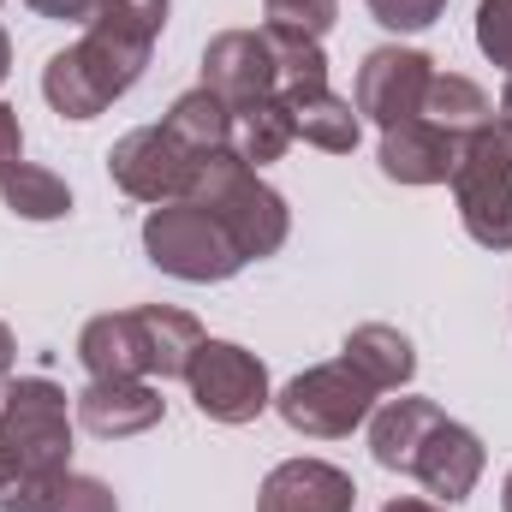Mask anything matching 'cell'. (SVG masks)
Wrapping results in <instances>:
<instances>
[{"label": "cell", "instance_id": "6da1fadb", "mask_svg": "<svg viewBox=\"0 0 512 512\" xmlns=\"http://www.w3.org/2000/svg\"><path fill=\"white\" fill-rule=\"evenodd\" d=\"M149 54H155V48L84 24V36H78L72 48L48 54V66H42V102H48L60 120H78V126H84V120L108 114L131 84L149 72Z\"/></svg>", "mask_w": 512, "mask_h": 512}, {"label": "cell", "instance_id": "7a4b0ae2", "mask_svg": "<svg viewBox=\"0 0 512 512\" xmlns=\"http://www.w3.org/2000/svg\"><path fill=\"white\" fill-rule=\"evenodd\" d=\"M185 197L203 203V209L227 227V239L239 245L245 262L274 256L280 245H286V233H292V209H286V197L256 173L251 161H239L233 149L203 155L197 173H191V191H185Z\"/></svg>", "mask_w": 512, "mask_h": 512}, {"label": "cell", "instance_id": "3957f363", "mask_svg": "<svg viewBox=\"0 0 512 512\" xmlns=\"http://www.w3.org/2000/svg\"><path fill=\"white\" fill-rule=\"evenodd\" d=\"M453 203L465 233L483 251H512V120H489L459 143V167H453Z\"/></svg>", "mask_w": 512, "mask_h": 512}, {"label": "cell", "instance_id": "277c9868", "mask_svg": "<svg viewBox=\"0 0 512 512\" xmlns=\"http://www.w3.org/2000/svg\"><path fill=\"white\" fill-rule=\"evenodd\" d=\"M143 256H149L161 274L185 280V286H221V280H233V274L245 268V256L227 239V227H221L203 203H191V197L155 203V209L143 215Z\"/></svg>", "mask_w": 512, "mask_h": 512}, {"label": "cell", "instance_id": "5b68a950", "mask_svg": "<svg viewBox=\"0 0 512 512\" xmlns=\"http://www.w3.org/2000/svg\"><path fill=\"white\" fill-rule=\"evenodd\" d=\"M0 453L18 471H72V405L48 376L0 387Z\"/></svg>", "mask_w": 512, "mask_h": 512}, {"label": "cell", "instance_id": "8992f818", "mask_svg": "<svg viewBox=\"0 0 512 512\" xmlns=\"http://www.w3.org/2000/svg\"><path fill=\"white\" fill-rule=\"evenodd\" d=\"M376 399H382L376 387L364 382V376H352V370L334 358V364L298 370L292 382L274 393V411H280V423H286L292 435H304V441H340V435H352V429L370 423Z\"/></svg>", "mask_w": 512, "mask_h": 512}, {"label": "cell", "instance_id": "52a82bcc", "mask_svg": "<svg viewBox=\"0 0 512 512\" xmlns=\"http://www.w3.org/2000/svg\"><path fill=\"white\" fill-rule=\"evenodd\" d=\"M185 387H191V405L209 417V423H256L268 405H274V387H268V364L245 352L239 340H203L191 370H185Z\"/></svg>", "mask_w": 512, "mask_h": 512}, {"label": "cell", "instance_id": "ba28073f", "mask_svg": "<svg viewBox=\"0 0 512 512\" xmlns=\"http://www.w3.org/2000/svg\"><path fill=\"white\" fill-rule=\"evenodd\" d=\"M429 84H435V60H429L423 48L387 42V48H370V54H364L352 102H358L364 120H376V126L387 131V126H405V120H423Z\"/></svg>", "mask_w": 512, "mask_h": 512}, {"label": "cell", "instance_id": "9c48e42d", "mask_svg": "<svg viewBox=\"0 0 512 512\" xmlns=\"http://www.w3.org/2000/svg\"><path fill=\"white\" fill-rule=\"evenodd\" d=\"M191 173H197V155H185L161 126H137L126 131L114 149H108V179L137 197V203H179L191 191Z\"/></svg>", "mask_w": 512, "mask_h": 512}, {"label": "cell", "instance_id": "30bf717a", "mask_svg": "<svg viewBox=\"0 0 512 512\" xmlns=\"http://www.w3.org/2000/svg\"><path fill=\"white\" fill-rule=\"evenodd\" d=\"M203 90H215L233 114L280 96L268 36L262 30H221V36H209V48H203Z\"/></svg>", "mask_w": 512, "mask_h": 512}, {"label": "cell", "instance_id": "8fae6325", "mask_svg": "<svg viewBox=\"0 0 512 512\" xmlns=\"http://www.w3.org/2000/svg\"><path fill=\"white\" fill-rule=\"evenodd\" d=\"M483 465H489L483 435H477V429H465V423H453V417H441V423L429 429V441H423V453H417L411 477H417V483H423V495H435L441 507H459V501H471V495H477Z\"/></svg>", "mask_w": 512, "mask_h": 512}, {"label": "cell", "instance_id": "7c38bea8", "mask_svg": "<svg viewBox=\"0 0 512 512\" xmlns=\"http://www.w3.org/2000/svg\"><path fill=\"white\" fill-rule=\"evenodd\" d=\"M352 507H358V483H352V471H340L328 459H286L256 489V512H352Z\"/></svg>", "mask_w": 512, "mask_h": 512}, {"label": "cell", "instance_id": "4fadbf2b", "mask_svg": "<svg viewBox=\"0 0 512 512\" xmlns=\"http://www.w3.org/2000/svg\"><path fill=\"white\" fill-rule=\"evenodd\" d=\"M78 364L90 382H149V328L143 310H102L78 334Z\"/></svg>", "mask_w": 512, "mask_h": 512}, {"label": "cell", "instance_id": "5bb4252c", "mask_svg": "<svg viewBox=\"0 0 512 512\" xmlns=\"http://www.w3.org/2000/svg\"><path fill=\"white\" fill-rule=\"evenodd\" d=\"M72 417L96 441H131V435H149L167 417V399H161L155 382H90L72 399Z\"/></svg>", "mask_w": 512, "mask_h": 512}, {"label": "cell", "instance_id": "9a60e30c", "mask_svg": "<svg viewBox=\"0 0 512 512\" xmlns=\"http://www.w3.org/2000/svg\"><path fill=\"white\" fill-rule=\"evenodd\" d=\"M376 161H382V173L393 185H447L453 167H459V137L435 131L429 120H405V126L382 131Z\"/></svg>", "mask_w": 512, "mask_h": 512}, {"label": "cell", "instance_id": "2e32d148", "mask_svg": "<svg viewBox=\"0 0 512 512\" xmlns=\"http://www.w3.org/2000/svg\"><path fill=\"white\" fill-rule=\"evenodd\" d=\"M441 417H447V411H441L435 399H417V393L382 399V405L370 411V453H376V465L411 477V465H417V453H423V441H429V429H435Z\"/></svg>", "mask_w": 512, "mask_h": 512}, {"label": "cell", "instance_id": "e0dca14e", "mask_svg": "<svg viewBox=\"0 0 512 512\" xmlns=\"http://www.w3.org/2000/svg\"><path fill=\"white\" fill-rule=\"evenodd\" d=\"M340 364L352 376H364L376 393H399L417 376V352H411V340L393 322H358L346 334V346H340Z\"/></svg>", "mask_w": 512, "mask_h": 512}, {"label": "cell", "instance_id": "ac0fdd59", "mask_svg": "<svg viewBox=\"0 0 512 512\" xmlns=\"http://www.w3.org/2000/svg\"><path fill=\"white\" fill-rule=\"evenodd\" d=\"M292 108V131L310 143V149H328V155H352L358 137H364V114L352 96H334L328 84L322 90H298V96H280Z\"/></svg>", "mask_w": 512, "mask_h": 512}, {"label": "cell", "instance_id": "d6986e66", "mask_svg": "<svg viewBox=\"0 0 512 512\" xmlns=\"http://www.w3.org/2000/svg\"><path fill=\"white\" fill-rule=\"evenodd\" d=\"M161 131L185 149V155H215V149H233V108L215 96V90H185V96H173V108L161 114Z\"/></svg>", "mask_w": 512, "mask_h": 512}, {"label": "cell", "instance_id": "ffe728a7", "mask_svg": "<svg viewBox=\"0 0 512 512\" xmlns=\"http://www.w3.org/2000/svg\"><path fill=\"white\" fill-rule=\"evenodd\" d=\"M137 310H143V328H149V382H173V376L185 382V370H191V358L209 334L197 328L191 310H173V304H137Z\"/></svg>", "mask_w": 512, "mask_h": 512}, {"label": "cell", "instance_id": "44dd1931", "mask_svg": "<svg viewBox=\"0 0 512 512\" xmlns=\"http://www.w3.org/2000/svg\"><path fill=\"white\" fill-rule=\"evenodd\" d=\"M423 120L435 131H447V137H471V131H483L495 120V102L483 96V84L477 78H465V72H441L435 66V84H429V96H423Z\"/></svg>", "mask_w": 512, "mask_h": 512}, {"label": "cell", "instance_id": "7402d4cb", "mask_svg": "<svg viewBox=\"0 0 512 512\" xmlns=\"http://www.w3.org/2000/svg\"><path fill=\"white\" fill-rule=\"evenodd\" d=\"M0 203H6L18 221H66V215H72V185H66L54 167L18 161V167L0 173Z\"/></svg>", "mask_w": 512, "mask_h": 512}, {"label": "cell", "instance_id": "603a6c76", "mask_svg": "<svg viewBox=\"0 0 512 512\" xmlns=\"http://www.w3.org/2000/svg\"><path fill=\"white\" fill-rule=\"evenodd\" d=\"M292 143H298V131H292V108L280 96H268V102H256L245 114H233V155L251 161V167L280 161Z\"/></svg>", "mask_w": 512, "mask_h": 512}, {"label": "cell", "instance_id": "cb8c5ba5", "mask_svg": "<svg viewBox=\"0 0 512 512\" xmlns=\"http://www.w3.org/2000/svg\"><path fill=\"white\" fill-rule=\"evenodd\" d=\"M268 36V54H274V84L280 96H298V90H322L328 84V54L316 36L304 30H280V24H262Z\"/></svg>", "mask_w": 512, "mask_h": 512}, {"label": "cell", "instance_id": "d4e9b609", "mask_svg": "<svg viewBox=\"0 0 512 512\" xmlns=\"http://www.w3.org/2000/svg\"><path fill=\"white\" fill-rule=\"evenodd\" d=\"M167 6L173 0H96V30H114V36H126V42H143V48H155L161 42V30H167Z\"/></svg>", "mask_w": 512, "mask_h": 512}, {"label": "cell", "instance_id": "484cf974", "mask_svg": "<svg viewBox=\"0 0 512 512\" xmlns=\"http://www.w3.org/2000/svg\"><path fill=\"white\" fill-rule=\"evenodd\" d=\"M66 483H72V471H18L0 489V512H54Z\"/></svg>", "mask_w": 512, "mask_h": 512}, {"label": "cell", "instance_id": "4316f807", "mask_svg": "<svg viewBox=\"0 0 512 512\" xmlns=\"http://www.w3.org/2000/svg\"><path fill=\"white\" fill-rule=\"evenodd\" d=\"M262 18L280 24V30H304V36H328L334 18H340V0H262Z\"/></svg>", "mask_w": 512, "mask_h": 512}, {"label": "cell", "instance_id": "83f0119b", "mask_svg": "<svg viewBox=\"0 0 512 512\" xmlns=\"http://www.w3.org/2000/svg\"><path fill=\"white\" fill-rule=\"evenodd\" d=\"M477 48L512 78V0H477Z\"/></svg>", "mask_w": 512, "mask_h": 512}, {"label": "cell", "instance_id": "f1b7e54d", "mask_svg": "<svg viewBox=\"0 0 512 512\" xmlns=\"http://www.w3.org/2000/svg\"><path fill=\"white\" fill-rule=\"evenodd\" d=\"M370 6V18L393 30V36H417V30H429L441 12H447V0H364Z\"/></svg>", "mask_w": 512, "mask_h": 512}, {"label": "cell", "instance_id": "f546056e", "mask_svg": "<svg viewBox=\"0 0 512 512\" xmlns=\"http://www.w3.org/2000/svg\"><path fill=\"white\" fill-rule=\"evenodd\" d=\"M54 512H120V495H114L102 477H78V471H72V483H66V495H60Z\"/></svg>", "mask_w": 512, "mask_h": 512}, {"label": "cell", "instance_id": "4dcf8cb0", "mask_svg": "<svg viewBox=\"0 0 512 512\" xmlns=\"http://www.w3.org/2000/svg\"><path fill=\"white\" fill-rule=\"evenodd\" d=\"M36 18H54V24H90L96 18V0H24Z\"/></svg>", "mask_w": 512, "mask_h": 512}, {"label": "cell", "instance_id": "1f68e13d", "mask_svg": "<svg viewBox=\"0 0 512 512\" xmlns=\"http://www.w3.org/2000/svg\"><path fill=\"white\" fill-rule=\"evenodd\" d=\"M18 161H24V126H18V114L0 102V173L18 167Z\"/></svg>", "mask_w": 512, "mask_h": 512}, {"label": "cell", "instance_id": "d6a6232c", "mask_svg": "<svg viewBox=\"0 0 512 512\" xmlns=\"http://www.w3.org/2000/svg\"><path fill=\"white\" fill-rule=\"evenodd\" d=\"M382 512H447L441 501H423V495H393Z\"/></svg>", "mask_w": 512, "mask_h": 512}, {"label": "cell", "instance_id": "836d02e7", "mask_svg": "<svg viewBox=\"0 0 512 512\" xmlns=\"http://www.w3.org/2000/svg\"><path fill=\"white\" fill-rule=\"evenodd\" d=\"M12 352H18V340H12V328L0 322V387L12 382Z\"/></svg>", "mask_w": 512, "mask_h": 512}, {"label": "cell", "instance_id": "e575fe53", "mask_svg": "<svg viewBox=\"0 0 512 512\" xmlns=\"http://www.w3.org/2000/svg\"><path fill=\"white\" fill-rule=\"evenodd\" d=\"M6 72H12V36L0 30V84H6Z\"/></svg>", "mask_w": 512, "mask_h": 512}, {"label": "cell", "instance_id": "d590c367", "mask_svg": "<svg viewBox=\"0 0 512 512\" xmlns=\"http://www.w3.org/2000/svg\"><path fill=\"white\" fill-rule=\"evenodd\" d=\"M501 120H512V78H507V90H501V108H495Z\"/></svg>", "mask_w": 512, "mask_h": 512}, {"label": "cell", "instance_id": "8d00e7d4", "mask_svg": "<svg viewBox=\"0 0 512 512\" xmlns=\"http://www.w3.org/2000/svg\"><path fill=\"white\" fill-rule=\"evenodd\" d=\"M501 512H512V471H507V483H501Z\"/></svg>", "mask_w": 512, "mask_h": 512}, {"label": "cell", "instance_id": "74e56055", "mask_svg": "<svg viewBox=\"0 0 512 512\" xmlns=\"http://www.w3.org/2000/svg\"><path fill=\"white\" fill-rule=\"evenodd\" d=\"M6 483H12V465H6V453H0V489H6Z\"/></svg>", "mask_w": 512, "mask_h": 512}]
</instances>
